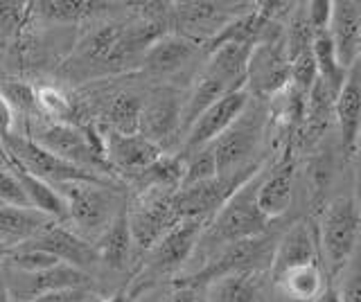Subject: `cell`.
I'll use <instances>...</instances> for the list:
<instances>
[{"instance_id":"38","label":"cell","mask_w":361,"mask_h":302,"mask_svg":"<svg viewBox=\"0 0 361 302\" xmlns=\"http://www.w3.org/2000/svg\"><path fill=\"white\" fill-rule=\"evenodd\" d=\"M0 203L3 206H14V208H32L30 201L25 196V189H23L18 176L3 167L0 170Z\"/></svg>"},{"instance_id":"35","label":"cell","mask_w":361,"mask_h":302,"mask_svg":"<svg viewBox=\"0 0 361 302\" xmlns=\"http://www.w3.org/2000/svg\"><path fill=\"white\" fill-rule=\"evenodd\" d=\"M217 176V161H214V151L212 144L203 147L199 151L188 153L185 158V176H183V185L180 187H190L203 181H210V178Z\"/></svg>"},{"instance_id":"21","label":"cell","mask_w":361,"mask_h":302,"mask_svg":"<svg viewBox=\"0 0 361 302\" xmlns=\"http://www.w3.org/2000/svg\"><path fill=\"white\" fill-rule=\"evenodd\" d=\"M197 41H190L180 34H165L154 41L145 52V65L154 75H172L195 57Z\"/></svg>"},{"instance_id":"43","label":"cell","mask_w":361,"mask_h":302,"mask_svg":"<svg viewBox=\"0 0 361 302\" xmlns=\"http://www.w3.org/2000/svg\"><path fill=\"white\" fill-rule=\"evenodd\" d=\"M341 300L343 302H361V271L353 273L345 284L341 287Z\"/></svg>"},{"instance_id":"1","label":"cell","mask_w":361,"mask_h":302,"mask_svg":"<svg viewBox=\"0 0 361 302\" xmlns=\"http://www.w3.org/2000/svg\"><path fill=\"white\" fill-rule=\"evenodd\" d=\"M262 172H257L251 181L244 183L237 192L228 199L217 215L208 223L201 239H206L210 246H228L235 241H244L251 237L267 234L269 219L257 208V185Z\"/></svg>"},{"instance_id":"29","label":"cell","mask_w":361,"mask_h":302,"mask_svg":"<svg viewBox=\"0 0 361 302\" xmlns=\"http://www.w3.org/2000/svg\"><path fill=\"white\" fill-rule=\"evenodd\" d=\"M325 284H327V279L323 275V268L319 262L293 268L287 275H282L278 282V287L285 291L291 300H300V302H314L321 296Z\"/></svg>"},{"instance_id":"20","label":"cell","mask_w":361,"mask_h":302,"mask_svg":"<svg viewBox=\"0 0 361 302\" xmlns=\"http://www.w3.org/2000/svg\"><path fill=\"white\" fill-rule=\"evenodd\" d=\"M52 221L43 212L34 208H14V206H0V239L9 244L11 248L25 244L50 228Z\"/></svg>"},{"instance_id":"26","label":"cell","mask_w":361,"mask_h":302,"mask_svg":"<svg viewBox=\"0 0 361 302\" xmlns=\"http://www.w3.org/2000/svg\"><path fill=\"white\" fill-rule=\"evenodd\" d=\"M183 176H185V158H180V156H161L142 174L135 176V181H138V185L145 192L174 194L183 185Z\"/></svg>"},{"instance_id":"31","label":"cell","mask_w":361,"mask_h":302,"mask_svg":"<svg viewBox=\"0 0 361 302\" xmlns=\"http://www.w3.org/2000/svg\"><path fill=\"white\" fill-rule=\"evenodd\" d=\"M140 115H142V102L135 95H120L109 106V125L111 131L124 133V136H135L140 133Z\"/></svg>"},{"instance_id":"22","label":"cell","mask_w":361,"mask_h":302,"mask_svg":"<svg viewBox=\"0 0 361 302\" xmlns=\"http://www.w3.org/2000/svg\"><path fill=\"white\" fill-rule=\"evenodd\" d=\"M133 246L135 244L129 226V210H122L116 217V221L102 232V237L95 246L97 260H102L111 268H116V271H124L131 262Z\"/></svg>"},{"instance_id":"30","label":"cell","mask_w":361,"mask_h":302,"mask_svg":"<svg viewBox=\"0 0 361 302\" xmlns=\"http://www.w3.org/2000/svg\"><path fill=\"white\" fill-rule=\"evenodd\" d=\"M312 54H314V61H316V68H319V77L332 88V93L338 95L341 86L345 82V70L338 65L336 59V50H334V43L330 37V30L327 32H314V39H312Z\"/></svg>"},{"instance_id":"15","label":"cell","mask_w":361,"mask_h":302,"mask_svg":"<svg viewBox=\"0 0 361 302\" xmlns=\"http://www.w3.org/2000/svg\"><path fill=\"white\" fill-rule=\"evenodd\" d=\"M330 37L336 50L338 65L348 73L361 61V5L353 0H336Z\"/></svg>"},{"instance_id":"44","label":"cell","mask_w":361,"mask_h":302,"mask_svg":"<svg viewBox=\"0 0 361 302\" xmlns=\"http://www.w3.org/2000/svg\"><path fill=\"white\" fill-rule=\"evenodd\" d=\"M169 302H199V289L192 287H174Z\"/></svg>"},{"instance_id":"5","label":"cell","mask_w":361,"mask_h":302,"mask_svg":"<svg viewBox=\"0 0 361 302\" xmlns=\"http://www.w3.org/2000/svg\"><path fill=\"white\" fill-rule=\"evenodd\" d=\"M68 206V219L82 230L84 234L104 232L124 208H118V201L106 183L77 181L56 185Z\"/></svg>"},{"instance_id":"42","label":"cell","mask_w":361,"mask_h":302,"mask_svg":"<svg viewBox=\"0 0 361 302\" xmlns=\"http://www.w3.org/2000/svg\"><path fill=\"white\" fill-rule=\"evenodd\" d=\"M11 129H14V108H11L7 99L0 95V142L14 133Z\"/></svg>"},{"instance_id":"46","label":"cell","mask_w":361,"mask_h":302,"mask_svg":"<svg viewBox=\"0 0 361 302\" xmlns=\"http://www.w3.org/2000/svg\"><path fill=\"white\" fill-rule=\"evenodd\" d=\"M314 302H343L341 300V289H336L332 282H327L325 289L321 291V296L316 298Z\"/></svg>"},{"instance_id":"9","label":"cell","mask_w":361,"mask_h":302,"mask_svg":"<svg viewBox=\"0 0 361 302\" xmlns=\"http://www.w3.org/2000/svg\"><path fill=\"white\" fill-rule=\"evenodd\" d=\"M251 104V93H248L246 82L242 86L233 88L231 93H226L221 99H217L208 111H203L199 120L188 129L185 133V153L199 151L208 147L219 136L228 131L237 118H240L246 106Z\"/></svg>"},{"instance_id":"25","label":"cell","mask_w":361,"mask_h":302,"mask_svg":"<svg viewBox=\"0 0 361 302\" xmlns=\"http://www.w3.org/2000/svg\"><path fill=\"white\" fill-rule=\"evenodd\" d=\"M240 86H242V84H240ZM233 88H237V86H233V84H228V82H224L221 77L212 75V73H208V70H203L201 77L197 80V84H195V88H192L190 99L183 104L180 127H183V129L188 131V129L199 120V115L203 113V111H208L214 102H217V99H221L226 93H231Z\"/></svg>"},{"instance_id":"7","label":"cell","mask_w":361,"mask_h":302,"mask_svg":"<svg viewBox=\"0 0 361 302\" xmlns=\"http://www.w3.org/2000/svg\"><path fill=\"white\" fill-rule=\"evenodd\" d=\"M264 136V115L262 111L246 106L235 125L212 142L214 161H217V176H233L246 170L257 161H251L259 140Z\"/></svg>"},{"instance_id":"36","label":"cell","mask_w":361,"mask_h":302,"mask_svg":"<svg viewBox=\"0 0 361 302\" xmlns=\"http://www.w3.org/2000/svg\"><path fill=\"white\" fill-rule=\"evenodd\" d=\"M37 104L39 111H43L48 118H54L56 122H63L68 115H73V102L66 97V93H61L59 88L54 86H41L37 91Z\"/></svg>"},{"instance_id":"45","label":"cell","mask_w":361,"mask_h":302,"mask_svg":"<svg viewBox=\"0 0 361 302\" xmlns=\"http://www.w3.org/2000/svg\"><path fill=\"white\" fill-rule=\"evenodd\" d=\"M145 291V287H138V289H133V291H118L116 296H109L104 300H97V298H90L88 302H133L135 298H138L140 294Z\"/></svg>"},{"instance_id":"34","label":"cell","mask_w":361,"mask_h":302,"mask_svg":"<svg viewBox=\"0 0 361 302\" xmlns=\"http://www.w3.org/2000/svg\"><path fill=\"white\" fill-rule=\"evenodd\" d=\"M7 262L14 266L16 271L25 273V275L50 271V268L61 264L54 255L45 253V251H39V248H32V246H25V244H20V246H16V248H11Z\"/></svg>"},{"instance_id":"24","label":"cell","mask_w":361,"mask_h":302,"mask_svg":"<svg viewBox=\"0 0 361 302\" xmlns=\"http://www.w3.org/2000/svg\"><path fill=\"white\" fill-rule=\"evenodd\" d=\"M334 102H336V95L332 93V88L319 77V80L314 82L312 91L307 93V99H305V115H302L300 131L307 136V140L321 138L325 129L332 125Z\"/></svg>"},{"instance_id":"49","label":"cell","mask_w":361,"mask_h":302,"mask_svg":"<svg viewBox=\"0 0 361 302\" xmlns=\"http://www.w3.org/2000/svg\"><path fill=\"white\" fill-rule=\"evenodd\" d=\"M3 167H7V156H5L3 144H0V170H3Z\"/></svg>"},{"instance_id":"40","label":"cell","mask_w":361,"mask_h":302,"mask_svg":"<svg viewBox=\"0 0 361 302\" xmlns=\"http://www.w3.org/2000/svg\"><path fill=\"white\" fill-rule=\"evenodd\" d=\"M334 3L332 0H312L307 3V20L314 32H327L332 25Z\"/></svg>"},{"instance_id":"28","label":"cell","mask_w":361,"mask_h":302,"mask_svg":"<svg viewBox=\"0 0 361 302\" xmlns=\"http://www.w3.org/2000/svg\"><path fill=\"white\" fill-rule=\"evenodd\" d=\"M88 282V275L82 268L59 264L50 268V271L27 275V289L25 294L34 300L43 294H52V291H66V289H84Z\"/></svg>"},{"instance_id":"16","label":"cell","mask_w":361,"mask_h":302,"mask_svg":"<svg viewBox=\"0 0 361 302\" xmlns=\"http://www.w3.org/2000/svg\"><path fill=\"white\" fill-rule=\"evenodd\" d=\"M174 23L180 30V37L190 41L208 37V41L228 25L237 14H231L228 5L224 3H176L174 5Z\"/></svg>"},{"instance_id":"41","label":"cell","mask_w":361,"mask_h":302,"mask_svg":"<svg viewBox=\"0 0 361 302\" xmlns=\"http://www.w3.org/2000/svg\"><path fill=\"white\" fill-rule=\"evenodd\" d=\"M90 296L84 289H66V291H52V294H43L30 302H88Z\"/></svg>"},{"instance_id":"14","label":"cell","mask_w":361,"mask_h":302,"mask_svg":"<svg viewBox=\"0 0 361 302\" xmlns=\"http://www.w3.org/2000/svg\"><path fill=\"white\" fill-rule=\"evenodd\" d=\"M319 262V244L316 234L307 223L291 226L276 244L274 257H271V279L278 284L282 275H287L293 268L316 264Z\"/></svg>"},{"instance_id":"13","label":"cell","mask_w":361,"mask_h":302,"mask_svg":"<svg viewBox=\"0 0 361 302\" xmlns=\"http://www.w3.org/2000/svg\"><path fill=\"white\" fill-rule=\"evenodd\" d=\"M104 149L111 170H118L124 174L138 176L142 174L152 163H156L163 156V149L154 144L152 140H147L140 133L135 136H124L118 131H106L104 136Z\"/></svg>"},{"instance_id":"32","label":"cell","mask_w":361,"mask_h":302,"mask_svg":"<svg viewBox=\"0 0 361 302\" xmlns=\"http://www.w3.org/2000/svg\"><path fill=\"white\" fill-rule=\"evenodd\" d=\"M122 25H102L97 32H93L86 43L84 52L88 59H99V61H120V46L124 39Z\"/></svg>"},{"instance_id":"10","label":"cell","mask_w":361,"mask_h":302,"mask_svg":"<svg viewBox=\"0 0 361 302\" xmlns=\"http://www.w3.org/2000/svg\"><path fill=\"white\" fill-rule=\"evenodd\" d=\"M178 221L180 217L172 206V194H154L129 212L133 244L142 251H152Z\"/></svg>"},{"instance_id":"4","label":"cell","mask_w":361,"mask_h":302,"mask_svg":"<svg viewBox=\"0 0 361 302\" xmlns=\"http://www.w3.org/2000/svg\"><path fill=\"white\" fill-rule=\"evenodd\" d=\"M43 149L59 156V158L75 163L79 167L97 174H111V165L106 158V149L97 147L90 131H84L68 122H41L30 136Z\"/></svg>"},{"instance_id":"47","label":"cell","mask_w":361,"mask_h":302,"mask_svg":"<svg viewBox=\"0 0 361 302\" xmlns=\"http://www.w3.org/2000/svg\"><path fill=\"white\" fill-rule=\"evenodd\" d=\"M9 253H11V246H9V244H5L3 239H0V262L9 260Z\"/></svg>"},{"instance_id":"37","label":"cell","mask_w":361,"mask_h":302,"mask_svg":"<svg viewBox=\"0 0 361 302\" xmlns=\"http://www.w3.org/2000/svg\"><path fill=\"white\" fill-rule=\"evenodd\" d=\"M0 95H3L11 108H18V111H25V113H32L37 111V91L25 84V82H18V80H9L0 86Z\"/></svg>"},{"instance_id":"23","label":"cell","mask_w":361,"mask_h":302,"mask_svg":"<svg viewBox=\"0 0 361 302\" xmlns=\"http://www.w3.org/2000/svg\"><path fill=\"white\" fill-rule=\"evenodd\" d=\"M7 167L18 176L23 189H25V196H27L30 206L34 210L43 212V215L50 217V219H61V221L68 219V206H66L61 192H56L54 185L45 183L43 178L30 174L25 167H20L16 163H9L7 161Z\"/></svg>"},{"instance_id":"3","label":"cell","mask_w":361,"mask_h":302,"mask_svg":"<svg viewBox=\"0 0 361 302\" xmlns=\"http://www.w3.org/2000/svg\"><path fill=\"white\" fill-rule=\"evenodd\" d=\"M3 149L9 163H16L34 176L43 178L50 185H66V183H77V181H90V183H104V176L97 172H90L79 167L75 163H68L59 156L50 153L43 149L41 144L34 142L30 136H16L11 133L3 142Z\"/></svg>"},{"instance_id":"2","label":"cell","mask_w":361,"mask_h":302,"mask_svg":"<svg viewBox=\"0 0 361 302\" xmlns=\"http://www.w3.org/2000/svg\"><path fill=\"white\" fill-rule=\"evenodd\" d=\"M274 234H259L244 241H235L228 246H221L219 253L208 260L206 266H201L199 271L190 273L174 282V287H192V289H206L214 279L233 275V273H257V268L264 262L271 266V257L276 251Z\"/></svg>"},{"instance_id":"39","label":"cell","mask_w":361,"mask_h":302,"mask_svg":"<svg viewBox=\"0 0 361 302\" xmlns=\"http://www.w3.org/2000/svg\"><path fill=\"white\" fill-rule=\"evenodd\" d=\"M27 3H0V37H14L25 23Z\"/></svg>"},{"instance_id":"11","label":"cell","mask_w":361,"mask_h":302,"mask_svg":"<svg viewBox=\"0 0 361 302\" xmlns=\"http://www.w3.org/2000/svg\"><path fill=\"white\" fill-rule=\"evenodd\" d=\"M206 219H180L165 237L152 248L149 266L156 273H169L183 266L195 253L203 232L208 228Z\"/></svg>"},{"instance_id":"48","label":"cell","mask_w":361,"mask_h":302,"mask_svg":"<svg viewBox=\"0 0 361 302\" xmlns=\"http://www.w3.org/2000/svg\"><path fill=\"white\" fill-rule=\"evenodd\" d=\"M0 302H14V298H11V294H9V289H5V287H0Z\"/></svg>"},{"instance_id":"19","label":"cell","mask_w":361,"mask_h":302,"mask_svg":"<svg viewBox=\"0 0 361 302\" xmlns=\"http://www.w3.org/2000/svg\"><path fill=\"white\" fill-rule=\"evenodd\" d=\"M180 115H183V106L174 95H156L147 104H142L140 136L161 147L167 138H172L180 129Z\"/></svg>"},{"instance_id":"8","label":"cell","mask_w":361,"mask_h":302,"mask_svg":"<svg viewBox=\"0 0 361 302\" xmlns=\"http://www.w3.org/2000/svg\"><path fill=\"white\" fill-rule=\"evenodd\" d=\"M291 84V63L280 37L253 48L246 65V88L251 97L274 99Z\"/></svg>"},{"instance_id":"33","label":"cell","mask_w":361,"mask_h":302,"mask_svg":"<svg viewBox=\"0 0 361 302\" xmlns=\"http://www.w3.org/2000/svg\"><path fill=\"white\" fill-rule=\"evenodd\" d=\"M37 7L39 14L50 23H77V20L93 14L99 3H90V0H43Z\"/></svg>"},{"instance_id":"18","label":"cell","mask_w":361,"mask_h":302,"mask_svg":"<svg viewBox=\"0 0 361 302\" xmlns=\"http://www.w3.org/2000/svg\"><path fill=\"white\" fill-rule=\"evenodd\" d=\"M293 178H296V165H293V161L280 163L267 176H259L257 208L269 221H276L291 208Z\"/></svg>"},{"instance_id":"17","label":"cell","mask_w":361,"mask_h":302,"mask_svg":"<svg viewBox=\"0 0 361 302\" xmlns=\"http://www.w3.org/2000/svg\"><path fill=\"white\" fill-rule=\"evenodd\" d=\"M25 246H32V248H39L54 255L61 264L75 266V268H84L95 264L97 260V251L95 246H90L84 237H79L77 232L68 230L63 226H50L45 228L39 237H34L30 241H25Z\"/></svg>"},{"instance_id":"6","label":"cell","mask_w":361,"mask_h":302,"mask_svg":"<svg viewBox=\"0 0 361 302\" xmlns=\"http://www.w3.org/2000/svg\"><path fill=\"white\" fill-rule=\"evenodd\" d=\"M361 228V215L353 196L336 199L325 210L319 228L321 255L330 268V273H338L355 253L357 237Z\"/></svg>"},{"instance_id":"27","label":"cell","mask_w":361,"mask_h":302,"mask_svg":"<svg viewBox=\"0 0 361 302\" xmlns=\"http://www.w3.org/2000/svg\"><path fill=\"white\" fill-rule=\"evenodd\" d=\"M206 302H259L257 273H233L206 287Z\"/></svg>"},{"instance_id":"12","label":"cell","mask_w":361,"mask_h":302,"mask_svg":"<svg viewBox=\"0 0 361 302\" xmlns=\"http://www.w3.org/2000/svg\"><path fill=\"white\" fill-rule=\"evenodd\" d=\"M334 120L345 158H353L361 140V61L348 70L345 82L334 102Z\"/></svg>"}]
</instances>
